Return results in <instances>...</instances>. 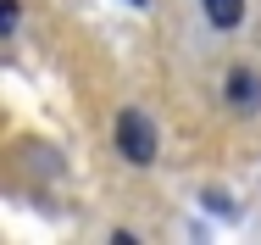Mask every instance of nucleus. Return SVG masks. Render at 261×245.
I'll return each instance as SVG.
<instances>
[{
    "mask_svg": "<svg viewBox=\"0 0 261 245\" xmlns=\"http://www.w3.org/2000/svg\"><path fill=\"white\" fill-rule=\"evenodd\" d=\"M117 150H122V162H134V167H150V162H156V123H150L139 106L117 112Z\"/></svg>",
    "mask_w": 261,
    "mask_h": 245,
    "instance_id": "f257e3e1",
    "label": "nucleus"
},
{
    "mask_svg": "<svg viewBox=\"0 0 261 245\" xmlns=\"http://www.w3.org/2000/svg\"><path fill=\"white\" fill-rule=\"evenodd\" d=\"M200 6H206V23L222 28V34H233L245 23V0H200Z\"/></svg>",
    "mask_w": 261,
    "mask_h": 245,
    "instance_id": "f03ea898",
    "label": "nucleus"
},
{
    "mask_svg": "<svg viewBox=\"0 0 261 245\" xmlns=\"http://www.w3.org/2000/svg\"><path fill=\"white\" fill-rule=\"evenodd\" d=\"M228 95L239 100V106H261V84L245 73V67H233V78H228Z\"/></svg>",
    "mask_w": 261,
    "mask_h": 245,
    "instance_id": "7ed1b4c3",
    "label": "nucleus"
},
{
    "mask_svg": "<svg viewBox=\"0 0 261 245\" xmlns=\"http://www.w3.org/2000/svg\"><path fill=\"white\" fill-rule=\"evenodd\" d=\"M17 17H22V6L6 0V6H0V34H17Z\"/></svg>",
    "mask_w": 261,
    "mask_h": 245,
    "instance_id": "20e7f679",
    "label": "nucleus"
},
{
    "mask_svg": "<svg viewBox=\"0 0 261 245\" xmlns=\"http://www.w3.org/2000/svg\"><path fill=\"white\" fill-rule=\"evenodd\" d=\"M134 6H145V0H134Z\"/></svg>",
    "mask_w": 261,
    "mask_h": 245,
    "instance_id": "39448f33",
    "label": "nucleus"
}]
</instances>
